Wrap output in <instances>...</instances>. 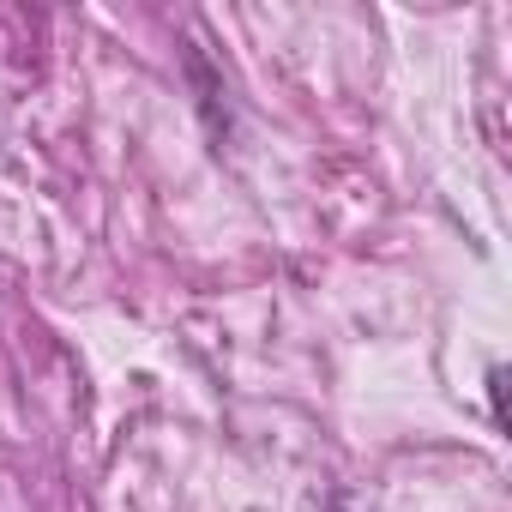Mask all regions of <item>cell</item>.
Returning <instances> with one entry per match:
<instances>
[{
  "instance_id": "obj_1",
  "label": "cell",
  "mask_w": 512,
  "mask_h": 512,
  "mask_svg": "<svg viewBox=\"0 0 512 512\" xmlns=\"http://www.w3.org/2000/svg\"><path fill=\"white\" fill-rule=\"evenodd\" d=\"M488 404H494V428H506V368H488Z\"/></svg>"
}]
</instances>
